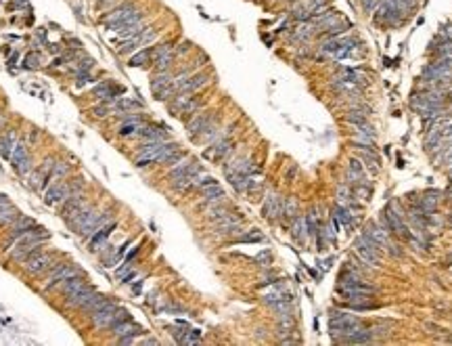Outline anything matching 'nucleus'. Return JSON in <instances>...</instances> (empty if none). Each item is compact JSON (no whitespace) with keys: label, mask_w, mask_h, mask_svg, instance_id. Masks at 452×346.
I'll list each match as a JSON object with an SVG mask.
<instances>
[{"label":"nucleus","mask_w":452,"mask_h":346,"mask_svg":"<svg viewBox=\"0 0 452 346\" xmlns=\"http://www.w3.org/2000/svg\"><path fill=\"white\" fill-rule=\"evenodd\" d=\"M46 237H48V235L44 233V229H40V227H34L32 231H27L25 235H21V237L13 243V250L9 252L11 260L23 262L25 258H30L34 252L40 250V245L46 241Z\"/></svg>","instance_id":"f257e3e1"},{"label":"nucleus","mask_w":452,"mask_h":346,"mask_svg":"<svg viewBox=\"0 0 452 346\" xmlns=\"http://www.w3.org/2000/svg\"><path fill=\"white\" fill-rule=\"evenodd\" d=\"M379 223H381V227H383L389 235H396V237L402 239V241H411V239H413V233H411V229H408V227L404 225V214H402V212H398V208H396L393 204H391V206H387L385 210L381 212Z\"/></svg>","instance_id":"f03ea898"},{"label":"nucleus","mask_w":452,"mask_h":346,"mask_svg":"<svg viewBox=\"0 0 452 346\" xmlns=\"http://www.w3.org/2000/svg\"><path fill=\"white\" fill-rule=\"evenodd\" d=\"M126 319H128V311L118 307L116 302H111L109 307H105L101 311L90 313V323L96 329H111V327H116L118 323H122Z\"/></svg>","instance_id":"7ed1b4c3"},{"label":"nucleus","mask_w":452,"mask_h":346,"mask_svg":"<svg viewBox=\"0 0 452 346\" xmlns=\"http://www.w3.org/2000/svg\"><path fill=\"white\" fill-rule=\"evenodd\" d=\"M354 252L362 260V265H366V267H381V248L366 233H362L360 237H356Z\"/></svg>","instance_id":"20e7f679"},{"label":"nucleus","mask_w":452,"mask_h":346,"mask_svg":"<svg viewBox=\"0 0 452 346\" xmlns=\"http://www.w3.org/2000/svg\"><path fill=\"white\" fill-rule=\"evenodd\" d=\"M74 277H82L80 269L74 267V265H67V262H54L50 267V273H48V281L44 283V289H54L63 285L65 281L74 279Z\"/></svg>","instance_id":"39448f33"},{"label":"nucleus","mask_w":452,"mask_h":346,"mask_svg":"<svg viewBox=\"0 0 452 346\" xmlns=\"http://www.w3.org/2000/svg\"><path fill=\"white\" fill-rule=\"evenodd\" d=\"M404 17H406V15H402V11L396 7V3H391V0H381L379 7H377L375 13H373V19H375L379 25H387V27L400 25Z\"/></svg>","instance_id":"423d86ee"},{"label":"nucleus","mask_w":452,"mask_h":346,"mask_svg":"<svg viewBox=\"0 0 452 346\" xmlns=\"http://www.w3.org/2000/svg\"><path fill=\"white\" fill-rule=\"evenodd\" d=\"M358 325H362V319H360V317L350 315V313H344V311H335V313H331V317H329V327H331V336H333V340H337L346 329L358 327Z\"/></svg>","instance_id":"0eeeda50"},{"label":"nucleus","mask_w":452,"mask_h":346,"mask_svg":"<svg viewBox=\"0 0 452 346\" xmlns=\"http://www.w3.org/2000/svg\"><path fill=\"white\" fill-rule=\"evenodd\" d=\"M364 233L369 235V237L379 245V248H383V250H387L391 256H402V250L398 245H396L391 239H389V233L381 227V225H377V223H371V225H366V229H364Z\"/></svg>","instance_id":"6e6552de"},{"label":"nucleus","mask_w":452,"mask_h":346,"mask_svg":"<svg viewBox=\"0 0 452 346\" xmlns=\"http://www.w3.org/2000/svg\"><path fill=\"white\" fill-rule=\"evenodd\" d=\"M23 262H25V265H23V271H25V273H30V275H40V273H44V271H50V267L54 265V256H52L50 252H42V250H38V252H34L30 258H25Z\"/></svg>","instance_id":"1a4fd4ad"},{"label":"nucleus","mask_w":452,"mask_h":346,"mask_svg":"<svg viewBox=\"0 0 452 346\" xmlns=\"http://www.w3.org/2000/svg\"><path fill=\"white\" fill-rule=\"evenodd\" d=\"M155 38H157V32H155V30H143V32L136 34V36H130V38L122 40V44L118 46V53L120 55H130V53L138 51L140 46L151 44Z\"/></svg>","instance_id":"9d476101"},{"label":"nucleus","mask_w":452,"mask_h":346,"mask_svg":"<svg viewBox=\"0 0 452 346\" xmlns=\"http://www.w3.org/2000/svg\"><path fill=\"white\" fill-rule=\"evenodd\" d=\"M163 145H165V141H149V143H145L143 147H140L138 154H136L134 164L138 166V168H143V166H149V164H157V160H159V156H161Z\"/></svg>","instance_id":"9b49d317"},{"label":"nucleus","mask_w":452,"mask_h":346,"mask_svg":"<svg viewBox=\"0 0 452 346\" xmlns=\"http://www.w3.org/2000/svg\"><path fill=\"white\" fill-rule=\"evenodd\" d=\"M88 204H86V197L82 195L80 191H76V193H72L65 202H63V206H61V218L65 220V223H72V220L86 208Z\"/></svg>","instance_id":"f8f14e48"},{"label":"nucleus","mask_w":452,"mask_h":346,"mask_svg":"<svg viewBox=\"0 0 452 346\" xmlns=\"http://www.w3.org/2000/svg\"><path fill=\"white\" fill-rule=\"evenodd\" d=\"M69 195H72L69 181H52L44 191V202L48 206H56V204H63Z\"/></svg>","instance_id":"ddd939ff"},{"label":"nucleus","mask_w":452,"mask_h":346,"mask_svg":"<svg viewBox=\"0 0 452 346\" xmlns=\"http://www.w3.org/2000/svg\"><path fill=\"white\" fill-rule=\"evenodd\" d=\"M11 164H13V168H15L21 176L30 174V170H32V158H30V154H27V147H25L23 141H17L15 149H13Z\"/></svg>","instance_id":"4468645a"},{"label":"nucleus","mask_w":452,"mask_h":346,"mask_svg":"<svg viewBox=\"0 0 452 346\" xmlns=\"http://www.w3.org/2000/svg\"><path fill=\"white\" fill-rule=\"evenodd\" d=\"M52 166H54V160L52 158L44 160V162L38 166L36 172L30 176V185L34 189H44L46 185H50L54 181V178H52Z\"/></svg>","instance_id":"2eb2a0df"},{"label":"nucleus","mask_w":452,"mask_h":346,"mask_svg":"<svg viewBox=\"0 0 452 346\" xmlns=\"http://www.w3.org/2000/svg\"><path fill=\"white\" fill-rule=\"evenodd\" d=\"M214 126V114H197L189 124H187V132L193 141H197L205 130H209Z\"/></svg>","instance_id":"dca6fc26"},{"label":"nucleus","mask_w":452,"mask_h":346,"mask_svg":"<svg viewBox=\"0 0 452 346\" xmlns=\"http://www.w3.org/2000/svg\"><path fill=\"white\" fill-rule=\"evenodd\" d=\"M231 149H233V141H231V138L220 136L218 141L211 143V147H207L203 151V158L209 160V162H222L226 156L231 154Z\"/></svg>","instance_id":"f3484780"},{"label":"nucleus","mask_w":452,"mask_h":346,"mask_svg":"<svg viewBox=\"0 0 452 346\" xmlns=\"http://www.w3.org/2000/svg\"><path fill=\"white\" fill-rule=\"evenodd\" d=\"M262 214H264V218L270 220V223H274V220H278L282 216V197L278 193L270 191L266 195V200L262 204Z\"/></svg>","instance_id":"a211bd4d"},{"label":"nucleus","mask_w":452,"mask_h":346,"mask_svg":"<svg viewBox=\"0 0 452 346\" xmlns=\"http://www.w3.org/2000/svg\"><path fill=\"white\" fill-rule=\"evenodd\" d=\"M176 57V48L172 44H161V46H155L153 48V63H155V69H170Z\"/></svg>","instance_id":"6ab92c4d"},{"label":"nucleus","mask_w":452,"mask_h":346,"mask_svg":"<svg viewBox=\"0 0 452 346\" xmlns=\"http://www.w3.org/2000/svg\"><path fill=\"white\" fill-rule=\"evenodd\" d=\"M339 296H354V294H369V296H375L377 294V287L375 285H369V283H362V279H356V281H348V283H339Z\"/></svg>","instance_id":"aec40b11"},{"label":"nucleus","mask_w":452,"mask_h":346,"mask_svg":"<svg viewBox=\"0 0 452 346\" xmlns=\"http://www.w3.org/2000/svg\"><path fill=\"white\" fill-rule=\"evenodd\" d=\"M214 233L216 235H239L243 233L241 231V218H237L233 214H226L222 220H218V223H214Z\"/></svg>","instance_id":"412c9836"},{"label":"nucleus","mask_w":452,"mask_h":346,"mask_svg":"<svg viewBox=\"0 0 452 346\" xmlns=\"http://www.w3.org/2000/svg\"><path fill=\"white\" fill-rule=\"evenodd\" d=\"M92 292H94V287L88 285L86 281H82L76 289H72V292L65 296V304H67V307H72V309H80L82 304H84V300H86Z\"/></svg>","instance_id":"4be33fe9"},{"label":"nucleus","mask_w":452,"mask_h":346,"mask_svg":"<svg viewBox=\"0 0 452 346\" xmlns=\"http://www.w3.org/2000/svg\"><path fill=\"white\" fill-rule=\"evenodd\" d=\"M134 138H140V141H167V130L163 126H155V124H143L138 128L136 136Z\"/></svg>","instance_id":"5701e85b"},{"label":"nucleus","mask_w":452,"mask_h":346,"mask_svg":"<svg viewBox=\"0 0 452 346\" xmlns=\"http://www.w3.org/2000/svg\"><path fill=\"white\" fill-rule=\"evenodd\" d=\"M209 74H205V72H199V74H191L182 84L178 86V92H185V94H193L195 90H199V88H203L205 84H209Z\"/></svg>","instance_id":"b1692460"},{"label":"nucleus","mask_w":452,"mask_h":346,"mask_svg":"<svg viewBox=\"0 0 452 346\" xmlns=\"http://www.w3.org/2000/svg\"><path fill=\"white\" fill-rule=\"evenodd\" d=\"M201 197H203L205 208H211V206L224 204V200H226V193H224V189H222L218 183H214V185H207V187H203V189H201Z\"/></svg>","instance_id":"393cba45"},{"label":"nucleus","mask_w":452,"mask_h":346,"mask_svg":"<svg viewBox=\"0 0 452 346\" xmlns=\"http://www.w3.org/2000/svg\"><path fill=\"white\" fill-rule=\"evenodd\" d=\"M364 178H366V172H364V168H362L360 158H352L350 164H348L346 181H348V183H354V185H364Z\"/></svg>","instance_id":"a878e982"},{"label":"nucleus","mask_w":452,"mask_h":346,"mask_svg":"<svg viewBox=\"0 0 452 346\" xmlns=\"http://www.w3.org/2000/svg\"><path fill=\"white\" fill-rule=\"evenodd\" d=\"M34 227H36V223H34L32 218L19 216V218L15 220V223L11 225V231H9V241H13V243H15V241H17V239L21 237V235H25L27 231H32Z\"/></svg>","instance_id":"bb28decb"},{"label":"nucleus","mask_w":452,"mask_h":346,"mask_svg":"<svg viewBox=\"0 0 452 346\" xmlns=\"http://www.w3.org/2000/svg\"><path fill=\"white\" fill-rule=\"evenodd\" d=\"M134 11V5L132 3H124V5H120V7H116V9H111L107 15H103V23L105 25H111V23H118V21H122V19H126L130 15V13Z\"/></svg>","instance_id":"cd10ccee"},{"label":"nucleus","mask_w":452,"mask_h":346,"mask_svg":"<svg viewBox=\"0 0 452 346\" xmlns=\"http://www.w3.org/2000/svg\"><path fill=\"white\" fill-rule=\"evenodd\" d=\"M116 231V223H107L105 227H101V229H96L92 235H90V241H88V245H90V250L92 252H96V250H101V245L107 241V237L109 235Z\"/></svg>","instance_id":"c85d7f7f"},{"label":"nucleus","mask_w":452,"mask_h":346,"mask_svg":"<svg viewBox=\"0 0 452 346\" xmlns=\"http://www.w3.org/2000/svg\"><path fill=\"white\" fill-rule=\"evenodd\" d=\"M111 329H113V336H116L118 340L120 338H136L138 334H143V327L136 325V323H132L130 319L118 323L116 327H111Z\"/></svg>","instance_id":"c756f323"},{"label":"nucleus","mask_w":452,"mask_h":346,"mask_svg":"<svg viewBox=\"0 0 452 346\" xmlns=\"http://www.w3.org/2000/svg\"><path fill=\"white\" fill-rule=\"evenodd\" d=\"M291 235H293V239L298 241V243H306V239H308V227H306V218L304 216H295L293 220H291Z\"/></svg>","instance_id":"7c9ffc66"},{"label":"nucleus","mask_w":452,"mask_h":346,"mask_svg":"<svg viewBox=\"0 0 452 346\" xmlns=\"http://www.w3.org/2000/svg\"><path fill=\"white\" fill-rule=\"evenodd\" d=\"M172 80H174V76L170 74V69H159L157 74L153 76V80H151V90L157 94L159 90H163L165 86H170L172 84Z\"/></svg>","instance_id":"2f4dec72"},{"label":"nucleus","mask_w":452,"mask_h":346,"mask_svg":"<svg viewBox=\"0 0 452 346\" xmlns=\"http://www.w3.org/2000/svg\"><path fill=\"white\" fill-rule=\"evenodd\" d=\"M15 145H17V134L9 130L7 134L0 136V156L5 160H11V154H13V149H15Z\"/></svg>","instance_id":"473e14b6"},{"label":"nucleus","mask_w":452,"mask_h":346,"mask_svg":"<svg viewBox=\"0 0 452 346\" xmlns=\"http://www.w3.org/2000/svg\"><path fill=\"white\" fill-rule=\"evenodd\" d=\"M339 80H346V82H352V84H364L366 82V76L358 69H350V67H342L339 69Z\"/></svg>","instance_id":"72a5a7b5"},{"label":"nucleus","mask_w":452,"mask_h":346,"mask_svg":"<svg viewBox=\"0 0 452 346\" xmlns=\"http://www.w3.org/2000/svg\"><path fill=\"white\" fill-rule=\"evenodd\" d=\"M153 61V48H140L138 53H134L132 57L128 59V65L130 67H143L147 63Z\"/></svg>","instance_id":"f704fd0d"},{"label":"nucleus","mask_w":452,"mask_h":346,"mask_svg":"<svg viewBox=\"0 0 452 346\" xmlns=\"http://www.w3.org/2000/svg\"><path fill=\"white\" fill-rule=\"evenodd\" d=\"M19 216H21L19 210H17V208H13L9 202L0 206V225H13Z\"/></svg>","instance_id":"c9c22d12"},{"label":"nucleus","mask_w":452,"mask_h":346,"mask_svg":"<svg viewBox=\"0 0 452 346\" xmlns=\"http://www.w3.org/2000/svg\"><path fill=\"white\" fill-rule=\"evenodd\" d=\"M140 101H134V99H118L113 103V109L116 112H132V109H140Z\"/></svg>","instance_id":"e433bc0d"},{"label":"nucleus","mask_w":452,"mask_h":346,"mask_svg":"<svg viewBox=\"0 0 452 346\" xmlns=\"http://www.w3.org/2000/svg\"><path fill=\"white\" fill-rule=\"evenodd\" d=\"M282 216L293 220L295 216H298V202H295L293 197H287L282 200Z\"/></svg>","instance_id":"4c0bfd02"},{"label":"nucleus","mask_w":452,"mask_h":346,"mask_svg":"<svg viewBox=\"0 0 452 346\" xmlns=\"http://www.w3.org/2000/svg\"><path fill=\"white\" fill-rule=\"evenodd\" d=\"M262 239H264V235L258 229H253V231L241 235V237H237V243H256V241H262Z\"/></svg>","instance_id":"58836bf2"},{"label":"nucleus","mask_w":452,"mask_h":346,"mask_svg":"<svg viewBox=\"0 0 452 346\" xmlns=\"http://www.w3.org/2000/svg\"><path fill=\"white\" fill-rule=\"evenodd\" d=\"M337 223H344V225H352V218H350V212H348V208L346 206H342L339 204L337 208H335V216H333Z\"/></svg>","instance_id":"ea45409f"},{"label":"nucleus","mask_w":452,"mask_h":346,"mask_svg":"<svg viewBox=\"0 0 452 346\" xmlns=\"http://www.w3.org/2000/svg\"><path fill=\"white\" fill-rule=\"evenodd\" d=\"M346 120H348L350 124H354V126H358V124L366 122V114H364V112H358V109H350L348 116H346Z\"/></svg>","instance_id":"a19ab883"},{"label":"nucleus","mask_w":452,"mask_h":346,"mask_svg":"<svg viewBox=\"0 0 452 346\" xmlns=\"http://www.w3.org/2000/svg\"><path fill=\"white\" fill-rule=\"evenodd\" d=\"M23 65H25L27 69H36V67H40V55H38V53H27V55H25V59H23Z\"/></svg>","instance_id":"79ce46f5"},{"label":"nucleus","mask_w":452,"mask_h":346,"mask_svg":"<svg viewBox=\"0 0 452 346\" xmlns=\"http://www.w3.org/2000/svg\"><path fill=\"white\" fill-rule=\"evenodd\" d=\"M67 174H69L67 164L65 162H54V166H52V178H63Z\"/></svg>","instance_id":"37998d69"},{"label":"nucleus","mask_w":452,"mask_h":346,"mask_svg":"<svg viewBox=\"0 0 452 346\" xmlns=\"http://www.w3.org/2000/svg\"><path fill=\"white\" fill-rule=\"evenodd\" d=\"M354 128H356V132H358L360 136L375 138V128H373V126H369V122H362V124H358V126H354Z\"/></svg>","instance_id":"c03bdc74"},{"label":"nucleus","mask_w":452,"mask_h":346,"mask_svg":"<svg viewBox=\"0 0 452 346\" xmlns=\"http://www.w3.org/2000/svg\"><path fill=\"white\" fill-rule=\"evenodd\" d=\"M199 340H201V331L199 329H189L187 336L182 338V344H197Z\"/></svg>","instance_id":"a18cd8bd"},{"label":"nucleus","mask_w":452,"mask_h":346,"mask_svg":"<svg viewBox=\"0 0 452 346\" xmlns=\"http://www.w3.org/2000/svg\"><path fill=\"white\" fill-rule=\"evenodd\" d=\"M379 3H381V0H360V7H362V11L366 13V15H373L375 9L379 7Z\"/></svg>","instance_id":"49530a36"},{"label":"nucleus","mask_w":452,"mask_h":346,"mask_svg":"<svg viewBox=\"0 0 452 346\" xmlns=\"http://www.w3.org/2000/svg\"><path fill=\"white\" fill-rule=\"evenodd\" d=\"M337 202L342 204V206H346L350 202V191H348V187H339L337 189Z\"/></svg>","instance_id":"de8ad7c7"},{"label":"nucleus","mask_w":452,"mask_h":346,"mask_svg":"<svg viewBox=\"0 0 452 346\" xmlns=\"http://www.w3.org/2000/svg\"><path fill=\"white\" fill-rule=\"evenodd\" d=\"M88 80H90V74H88V72H80V74H78V78H76V86H78V88H82V86L86 84Z\"/></svg>","instance_id":"09e8293b"},{"label":"nucleus","mask_w":452,"mask_h":346,"mask_svg":"<svg viewBox=\"0 0 452 346\" xmlns=\"http://www.w3.org/2000/svg\"><path fill=\"white\" fill-rule=\"evenodd\" d=\"M143 344H153V346H155V344H159V340H155V338H145Z\"/></svg>","instance_id":"8fccbe9b"},{"label":"nucleus","mask_w":452,"mask_h":346,"mask_svg":"<svg viewBox=\"0 0 452 346\" xmlns=\"http://www.w3.org/2000/svg\"><path fill=\"white\" fill-rule=\"evenodd\" d=\"M7 202H9V200H7V195H3V193H0V206L7 204Z\"/></svg>","instance_id":"3c124183"},{"label":"nucleus","mask_w":452,"mask_h":346,"mask_svg":"<svg viewBox=\"0 0 452 346\" xmlns=\"http://www.w3.org/2000/svg\"><path fill=\"white\" fill-rule=\"evenodd\" d=\"M5 126V116H0V128Z\"/></svg>","instance_id":"603ef678"},{"label":"nucleus","mask_w":452,"mask_h":346,"mask_svg":"<svg viewBox=\"0 0 452 346\" xmlns=\"http://www.w3.org/2000/svg\"><path fill=\"white\" fill-rule=\"evenodd\" d=\"M448 195H450V200H452V187H450V189H448Z\"/></svg>","instance_id":"864d4df0"},{"label":"nucleus","mask_w":452,"mask_h":346,"mask_svg":"<svg viewBox=\"0 0 452 346\" xmlns=\"http://www.w3.org/2000/svg\"><path fill=\"white\" fill-rule=\"evenodd\" d=\"M450 223H452V218H450Z\"/></svg>","instance_id":"5fc2aeb1"},{"label":"nucleus","mask_w":452,"mask_h":346,"mask_svg":"<svg viewBox=\"0 0 452 346\" xmlns=\"http://www.w3.org/2000/svg\"><path fill=\"white\" fill-rule=\"evenodd\" d=\"M358 3H360V0H358Z\"/></svg>","instance_id":"6e6d98bb"}]
</instances>
